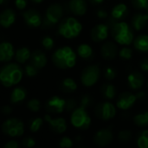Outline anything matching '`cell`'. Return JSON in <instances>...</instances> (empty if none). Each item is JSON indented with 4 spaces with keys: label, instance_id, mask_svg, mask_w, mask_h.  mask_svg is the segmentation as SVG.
<instances>
[{
    "label": "cell",
    "instance_id": "cell-1",
    "mask_svg": "<svg viewBox=\"0 0 148 148\" xmlns=\"http://www.w3.org/2000/svg\"><path fill=\"white\" fill-rule=\"evenodd\" d=\"M24 71L17 63H8L0 70V81L3 87L10 88L18 84L23 78Z\"/></svg>",
    "mask_w": 148,
    "mask_h": 148
},
{
    "label": "cell",
    "instance_id": "cell-2",
    "mask_svg": "<svg viewBox=\"0 0 148 148\" xmlns=\"http://www.w3.org/2000/svg\"><path fill=\"white\" fill-rule=\"evenodd\" d=\"M52 62L56 67L61 69L73 68L76 63V54L69 46L57 49L52 55Z\"/></svg>",
    "mask_w": 148,
    "mask_h": 148
},
{
    "label": "cell",
    "instance_id": "cell-3",
    "mask_svg": "<svg viewBox=\"0 0 148 148\" xmlns=\"http://www.w3.org/2000/svg\"><path fill=\"white\" fill-rule=\"evenodd\" d=\"M57 29L62 36L67 39H72L81 34L82 25L76 18L66 17L59 23Z\"/></svg>",
    "mask_w": 148,
    "mask_h": 148
},
{
    "label": "cell",
    "instance_id": "cell-4",
    "mask_svg": "<svg viewBox=\"0 0 148 148\" xmlns=\"http://www.w3.org/2000/svg\"><path fill=\"white\" fill-rule=\"evenodd\" d=\"M110 29L111 36L121 45H129L134 41L132 28L125 22L116 23Z\"/></svg>",
    "mask_w": 148,
    "mask_h": 148
},
{
    "label": "cell",
    "instance_id": "cell-5",
    "mask_svg": "<svg viewBox=\"0 0 148 148\" xmlns=\"http://www.w3.org/2000/svg\"><path fill=\"white\" fill-rule=\"evenodd\" d=\"M70 122L75 128L86 130L91 125V118L88 115L86 108L79 107L72 112L70 116Z\"/></svg>",
    "mask_w": 148,
    "mask_h": 148
},
{
    "label": "cell",
    "instance_id": "cell-6",
    "mask_svg": "<svg viewBox=\"0 0 148 148\" xmlns=\"http://www.w3.org/2000/svg\"><path fill=\"white\" fill-rule=\"evenodd\" d=\"M62 16H63V9L62 5L58 3H54L49 5L45 12L43 23H42L43 27L50 28L55 26L56 24L61 22Z\"/></svg>",
    "mask_w": 148,
    "mask_h": 148
},
{
    "label": "cell",
    "instance_id": "cell-7",
    "mask_svg": "<svg viewBox=\"0 0 148 148\" xmlns=\"http://www.w3.org/2000/svg\"><path fill=\"white\" fill-rule=\"evenodd\" d=\"M2 132L10 137H19L24 133L23 122L18 118H10L3 123Z\"/></svg>",
    "mask_w": 148,
    "mask_h": 148
},
{
    "label": "cell",
    "instance_id": "cell-8",
    "mask_svg": "<svg viewBox=\"0 0 148 148\" xmlns=\"http://www.w3.org/2000/svg\"><path fill=\"white\" fill-rule=\"evenodd\" d=\"M101 69L98 65H90L86 67L81 75V82L83 86L89 88L97 83L100 79Z\"/></svg>",
    "mask_w": 148,
    "mask_h": 148
},
{
    "label": "cell",
    "instance_id": "cell-9",
    "mask_svg": "<svg viewBox=\"0 0 148 148\" xmlns=\"http://www.w3.org/2000/svg\"><path fill=\"white\" fill-rule=\"evenodd\" d=\"M95 115L101 121H107L113 119L116 114L115 107L109 101H104L99 103L95 107Z\"/></svg>",
    "mask_w": 148,
    "mask_h": 148
},
{
    "label": "cell",
    "instance_id": "cell-10",
    "mask_svg": "<svg viewBox=\"0 0 148 148\" xmlns=\"http://www.w3.org/2000/svg\"><path fill=\"white\" fill-rule=\"evenodd\" d=\"M137 100L136 95H134L130 92H123L118 96L116 106L119 109L127 110L134 105Z\"/></svg>",
    "mask_w": 148,
    "mask_h": 148
},
{
    "label": "cell",
    "instance_id": "cell-11",
    "mask_svg": "<svg viewBox=\"0 0 148 148\" xmlns=\"http://www.w3.org/2000/svg\"><path fill=\"white\" fill-rule=\"evenodd\" d=\"M23 17L26 25L29 27L37 28L42 25V16L40 13L34 9H29L23 11Z\"/></svg>",
    "mask_w": 148,
    "mask_h": 148
},
{
    "label": "cell",
    "instance_id": "cell-12",
    "mask_svg": "<svg viewBox=\"0 0 148 148\" xmlns=\"http://www.w3.org/2000/svg\"><path fill=\"white\" fill-rule=\"evenodd\" d=\"M44 120L49 124L51 131L55 134H63L67 130V122L65 119L63 118L58 117V118L53 119L51 118V116L46 114L44 116Z\"/></svg>",
    "mask_w": 148,
    "mask_h": 148
},
{
    "label": "cell",
    "instance_id": "cell-13",
    "mask_svg": "<svg viewBox=\"0 0 148 148\" xmlns=\"http://www.w3.org/2000/svg\"><path fill=\"white\" fill-rule=\"evenodd\" d=\"M65 104L66 101L57 95L52 96L49 98L46 102V109L49 113L54 114H61L65 110Z\"/></svg>",
    "mask_w": 148,
    "mask_h": 148
},
{
    "label": "cell",
    "instance_id": "cell-14",
    "mask_svg": "<svg viewBox=\"0 0 148 148\" xmlns=\"http://www.w3.org/2000/svg\"><path fill=\"white\" fill-rule=\"evenodd\" d=\"M113 140V133L109 128L100 129L94 135V142L98 147H106Z\"/></svg>",
    "mask_w": 148,
    "mask_h": 148
},
{
    "label": "cell",
    "instance_id": "cell-15",
    "mask_svg": "<svg viewBox=\"0 0 148 148\" xmlns=\"http://www.w3.org/2000/svg\"><path fill=\"white\" fill-rule=\"evenodd\" d=\"M109 29L110 28L107 23H101L95 25L90 32L91 39L95 42H101L104 41L108 36Z\"/></svg>",
    "mask_w": 148,
    "mask_h": 148
},
{
    "label": "cell",
    "instance_id": "cell-16",
    "mask_svg": "<svg viewBox=\"0 0 148 148\" xmlns=\"http://www.w3.org/2000/svg\"><path fill=\"white\" fill-rule=\"evenodd\" d=\"M145 83V78L143 75L138 71L131 72L127 75V84L133 90H138L143 87Z\"/></svg>",
    "mask_w": 148,
    "mask_h": 148
},
{
    "label": "cell",
    "instance_id": "cell-17",
    "mask_svg": "<svg viewBox=\"0 0 148 148\" xmlns=\"http://www.w3.org/2000/svg\"><path fill=\"white\" fill-rule=\"evenodd\" d=\"M14 56L13 45L9 42H3L0 44V62H8Z\"/></svg>",
    "mask_w": 148,
    "mask_h": 148
},
{
    "label": "cell",
    "instance_id": "cell-18",
    "mask_svg": "<svg viewBox=\"0 0 148 148\" xmlns=\"http://www.w3.org/2000/svg\"><path fill=\"white\" fill-rule=\"evenodd\" d=\"M117 53V46L113 42H107L101 46V54L106 60H114Z\"/></svg>",
    "mask_w": 148,
    "mask_h": 148
},
{
    "label": "cell",
    "instance_id": "cell-19",
    "mask_svg": "<svg viewBox=\"0 0 148 148\" xmlns=\"http://www.w3.org/2000/svg\"><path fill=\"white\" fill-rule=\"evenodd\" d=\"M70 11L76 16H82L87 11V2L86 0H70L69 3Z\"/></svg>",
    "mask_w": 148,
    "mask_h": 148
},
{
    "label": "cell",
    "instance_id": "cell-20",
    "mask_svg": "<svg viewBox=\"0 0 148 148\" xmlns=\"http://www.w3.org/2000/svg\"><path fill=\"white\" fill-rule=\"evenodd\" d=\"M16 21V14L12 9H5L0 14V23L3 28H10Z\"/></svg>",
    "mask_w": 148,
    "mask_h": 148
},
{
    "label": "cell",
    "instance_id": "cell-21",
    "mask_svg": "<svg viewBox=\"0 0 148 148\" xmlns=\"http://www.w3.org/2000/svg\"><path fill=\"white\" fill-rule=\"evenodd\" d=\"M148 22V10L147 13L135 14L131 21V25L135 30H141L146 27Z\"/></svg>",
    "mask_w": 148,
    "mask_h": 148
},
{
    "label": "cell",
    "instance_id": "cell-22",
    "mask_svg": "<svg viewBox=\"0 0 148 148\" xmlns=\"http://www.w3.org/2000/svg\"><path fill=\"white\" fill-rule=\"evenodd\" d=\"M30 62L33 63L36 68L42 69L45 67L47 63V57L46 55L42 51V50H35L31 53L30 56Z\"/></svg>",
    "mask_w": 148,
    "mask_h": 148
},
{
    "label": "cell",
    "instance_id": "cell-23",
    "mask_svg": "<svg viewBox=\"0 0 148 148\" xmlns=\"http://www.w3.org/2000/svg\"><path fill=\"white\" fill-rule=\"evenodd\" d=\"M26 96H27L26 89L23 87L18 86V87H16L13 88V90L10 94V100L12 104H17V103L23 101L25 100Z\"/></svg>",
    "mask_w": 148,
    "mask_h": 148
},
{
    "label": "cell",
    "instance_id": "cell-24",
    "mask_svg": "<svg viewBox=\"0 0 148 148\" xmlns=\"http://www.w3.org/2000/svg\"><path fill=\"white\" fill-rule=\"evenodd\" d=\"M127 15H128V8L124 3L116 4L112 9V11H111V16L114 18H115L117 21L124 19L125 17H127Z\"/></svg>",
    "mask_w": 148,
    "mask_h": 148
},
{
    "label": "cell",
    "instance_id": "cell-25",
    "mask_svg": "<svg viewBox=\"0 0 148 148\" xmlns=\"http://www.w3.org/2000/svg\"><path fill=\"white\" fill-rule=\"evenodd\" d=\"M60 89L66 94L73 93L77 89V83L70 77L64 78L60 83Z\"/></svg>",
    "mask_w": 148,
    "mask_h": 148
},
{
    "label": "cell",
    "instance_id": "cell-26",
    "mask_svg": "<svg viewBox=\"0 0 148 148\" xmlns=\"http://www.w3.org/2000/svg\"><path fill=\"white\" fill-rule=\"evenodd\" d=\"M134 48L140 52H148V35H140L134 41Z\"/></svg>",
    "mask_w": 148,
    "mask_h": 148
},
{
    "label": "cell",
    "instance_id": "cell-27",
    "mask_svg": "<svg viewBox=\"0 0 148 148\" xmlns=\"http://www.w3.org/2000/svg\"><path fill=\"white\" fill-rule=\"evenodd\" d=\"M30 56H31V53L27 47L19 48L15 53L16 61L20 64L25 63L29 59H30Z\"/></svg>",
    "mask_w": 148,
    "mask_h": 148
},
{
    "label": "cell",
    "instance_id": "cell-28",
    "mask_svg": "<svg viewBox=\"0 0 148 148\" xmlns=\"http://www.w3.org/2000/svg\"><path fill=\"white\" fill-rule=\"evenodd\" d=\"M77 54L80 57H82V59H86V60L91 59L94 56L93 49L91 48V46H89L87 43H82L78 46Z\"/></svg>",
    "mask_w": 148,
    "mask_h": 148
},
{
    "label": "cell",
    "instance_id": "cell-29",
    "mask_svg": "<svg viewBox=\"0 0 148 148\" xmlns=\"http://www.w3.org/2000/svg\"><path fill=\"white\" fill-rule=\"evenodd\" d=\"M102 96L107 100H113L116 96V88L111 83H105L101 88Z\"/></svg>",
    "mask_w": 148,
    "mask_h": 148
},
{
    "label": "cell",
    "instance_id": "cell-30",
    "mask_svg": "<svg viewBox=\"0 0 148 148\" xmlns=\"http://www.w3.org/2000/svg\"><path fill=\"white\" fill-rule=\"evenodd\" d=\"M134 122L138 127H147L148 126V112H143L136 114L134 117Z\"/></svg>",
    "mask_w": 148,
    "mask_h": 148
},
{
    "label": "cell",
    "instance_id": "cell-31",
    "mask_svg": "<svg viewBox=\"0 0 148 148\" xmlns=\"http://www.w3.org/2000/svg\"><path fill=\"white\" fill-rule=\"evenodd\" d=\"M136 143L140 148H148V130H143L138 134Z\"/></svg>",
    "mask_w": 148,
    "mask_h": 148
},
{
    "label": "cell",
    "instance_id": "cell-32",
    "mask_svg": "<svg viewBox=\"0 0 148 148\" xmlns=\"http://www.w3.org/2000/svg\"><path fill=\"white\" fill-rule=\"evenodd\" d=\"M42 125V120L41 118H39V117L34 118V119L29 121V130L32 133H36V132H37L41 128Z\"/></svg>",
    "mask_w": 148,
    "mask_h": 148
},
{
    "label": "cell",
    "instance_id": "cell-33",
    "mask_svg": "<svg viewBox=\"0 0 148 148\" xmlns=\"http://www.w3.org/2000/svg\"><path fill=\"white\" fill-rule=\"evenodd\" d=\"M39 69L36 68L33 63H28L24 67V74L28 77H34L38 74Z\"/></svg>",
    "mask_w": 148,
    "mask_h": 148
},
{
    "label": "cell",
    "instance_id": "cell-34",
    "mask_svg": "<svg viewBox=\"0 0 148 148\" xmlns=\"http://www.w3.org/2000/svg\"><path fill=\"white\" fill-rule=\"evenodd\" d=\"M117 76V71L111 66H107L104 69V77L108 81H112Z\"/></svg>",
    "mask_w": 148,
    "mask_h": 148
},
{
    "label": "cell",
    "instance_id": "cell-35",
    "mask_svg": "<svg viewBox=\"0 0 148 148\" xmlns=\"http://www.w3.org/2000/svg\"><path fill=\"white\" fill-rule=\"evenodd\" d=\"M27 108L29 109L31 112H38L41 108V102L38 99H31L29 100L27 104Z\"/></svg>",
    "mask_w": 148,
    "mask_h": 148
},
{
    "label": "cell",
    "instance_id": "cell-36",
    "mask_svg": "<svg viewBox=\"0 0 148 148\" xmlns=\"http://www.w3.org/2000/svg\"><path fill=\"white\" fill-rule=\"evenodd\" d=\"M41 43H42V45L43 46V48L46 50H50V49H53V47L55 45V41H54V39L51 36H43L42 38Z\"/></svg>",
    "mask_w": 148,
    "mask_h": 148
},
{
    "label": "cell",
    "instance_id": "cell-37",
    "mask_svg": "<svg viewBox=\"0 0 148 148\" xmlns=\"http://www.w3.org/2000/svg\"><path fill=\"white\" fill-rule=\"evenodd\" d=\"M131 2L135 9L148 10V0H131Z\"/></svg>",
    "mask_w": 148,
    "mask_h": 148
},
{
    "label": "cell",
    "instance_id": "cell-38",
    "mask_svg": "<svg viewBox=\"0 0 148 148\" xmlns=\"http://www.w3.org/2000/svg\"><path fill=\"white\" fill-rule=\"evenodd\" d=\"M131 138H132V133L129 130H122L119 133L118 135L119 140L122 143H127L130 141Z\"/></svg>",
    "mask_w": 148,
    "mask_h": 148
},
{
    "label": "cell",
    "instance_id": "cell-39",
    "mask_svg": "<svg viewBox=\"0 0 148 148\" xmlns=\"http://www.w3.org/2000/svg\"><path fill=\"white\" fill-rule=\"evenodd\" d=\"M93 102V98L89 95H84L81 97L80 100V107H82L84 108H88Z\"/></svg>",
    "mask_w": 148,
    "mask_h": 148
},
{
    "label": "cell",
    "instance_id": "cell-40",
    "mask_svg": "<svg viewBox=\"0 0 148 148\" xmlns=\"http://www.w3.org/2000/svg\"><path fill=\"white\" fill-rule=\"evenodd\" d=\"M133 56V50L130 48L125 47L119 52V56L123 60H129Z\"/></svg>",
    "mask_w": 148,
    "mask_h": 148
},
{
    "label": "cell",
    "instance_id": "cell-41",
    "mask_svg": "<svg viewBox=\"0 0 148 148\" xmlns=\"http://www.w3.org/2000/svg\"><path fill=\"white\" fill-rule=\"evenodd\" d=\"M73 146H74L73 140L67 136L62 137L59 141V147L62 148H70Z\"/></svg>",
    "mask_w": 148,
    "mask_h": 148
},
{
    "label": "cell",
    "instance_id": "cell-42",
    "mask_svg": "<svg viewBox=\"0 0 148 148\" xmlns=\"http://www.w3.org/2000/svg\"><path fill=\"white\" fill-rule=\"evenodd\" d=\"M76 106H77V101L71 98V99H68L66 100V104H65V110L67 112H71V111H74L75 108H76Z\"/></svg>",
    "mask_w": 148,
    "mask_h": 148
},
{
    "label": "cell",
    "instance_id": "cell-43",
    "mask_svg": "<svg viewBox=\"0 0 148 148\" xmlns=\"http://www.w3.org/2000/svg\"><path fill=\"white\" fill-rule=\"evenodd\" d=\"M22 144H23V146L24 147L31 148L36 145V141H35V140H34L33 138L28 136V137H25V138L23 140Z\"/></svg>",
    "mask_w": 148,
    "mask_h": 148
},
{
    "label": "cell",
    "instance_id": "cell-44",
    "mask_svg": "<svg viewBox=\"0 0 148 148\" xmlns=\"http://www.w3.org/2000/svg\"><path fill=\"white\" fill-rule=\"evenodd\" d=\"M27 0H15V5L19 10H23L27 7Z\"/></svg>",
    "mask_w": 148,
    "mask_h": 148
},
{
    "label": "cell",
    "instance_id": "cell-45",
    "mask_svg": "<svg viewBox=\"0 0 148 148\" xmlns=\"http://www.w3.org/2000/svg\"><path fill=\"white\" fill-rule=\"evenodd\" d=\"M1 111H2V113L4 115H10L13 112V108L10 106H9V105H4V106L2 107Z\"/></svg>",
    "mask_w": 148,
    "mask_h": 148
},
{
    "label": "cell",
    "instance_id": "cell-46",
    "mask_svg": "<svg viewBox=\"0 0 148 148\" xmlns=\"http://www.w3.org/2000/svg\"><path fill=\"white\" fill-rule=\"evenodd\" d=\"M19 144L16 140H10L4 145V148H18Z\"/></svg>",
    "mask_w": 148,
    "mask_h": 148
},
{
    "label": "cell",
    "instance_id": "cell-47",
    "mask_svg": "<svg viewBox=\"0 0 148 148\" xmlns=\"http://www.w3.org/2000/svg\"><path fill=\"white\" fill-rule=\"evenodd\" d=\"M140 69L142 71H147L148 72V58H145L141 62H140Z\"/></svg>",
    "mask_w": 148,
    "mask_h": 148
},
{
    "label": "cell",
    "instance_id": "cell-48",
    "mask_svg": "<svg viewBox=\"0 0 148 148\" xmlns=\"http://www.w3.org/2000/svg\"><path fill=\"white\" fill-rule=\"evenodd\" d=\"M97 16H98V17L99 18H101V19H106V18H108V12L106 11V10H99L98 11H97Z\"/></svg>",
    "mask_w": 148,
    "mask_h": 148
},
{
    "label": "cell",
    "instance_id": "cell-49",
    "mask_svg": "<svg viewBox=\"0 0 148 148\" xmlns=\"http://www.w3.org/2000/svg\"><path fill=\"white\" fill-rule=\"evenodd\" d=\"M136 97L138 100H143L145 97H146V93L144 91H140V92H138L136 94Z\"/></svg>",
    "mask_w": 148,
    "mask_h": 148
},
{
    "label": "cell",
    "instance_id": "cell-50",
    "mask_svg": "<svg viewBox=\"0 0 148 148\" xmlns=\"http://www.w3.org/2000/svg\"><path fill=\"white\" fill-rule=\"evenodd\" d=\"M93 4H100L104 0H89Z\"/></svg>",
    "mask_w": 148,
    "mask_h": 148
},
{
    "label": "cell",
    "instance_id": "cell-51",
    "mask_svg": "<svg viewBox=\"0 0 148 148\" xmlns=\"http://www.w3.org/2000/svg\"><path fill=\"white\" fill-rule=\"evenodd\" d=\"M32 3H42L43 0H30Z\"/></svg>",
    "mask_w": 148,
    "mask_h": 148
},
{
    "label": "cell",
    "instance_id": "cell-52",
    "mask_svg": "<svg viewBox=\"0 0 148 148\" xmlns=\"http://www.w3.org/2000/svg\"><path fill=\"white\" fill-rule=\"evenodd\" d=\"M7 1H8V0H0V3H1L2 5H4V4L7 3Z\"/></svg>",
    "mask_w": 148,
    "mask_h": 148
},
{
    "label": "cell",
    "instance_id": "cell-53",
    "mask_svg": "<svg viewBox=\"0 0 148 148\" xmlns=\"http://www.w3.org/2000/svg\"><path fill=\"white\" fill-rule=\"evenodd\" d=\"M147 86H148V83H147Z\"/></svg>",
    "mask_w": 148,
    "mask_h": 148
}]
</instances>
